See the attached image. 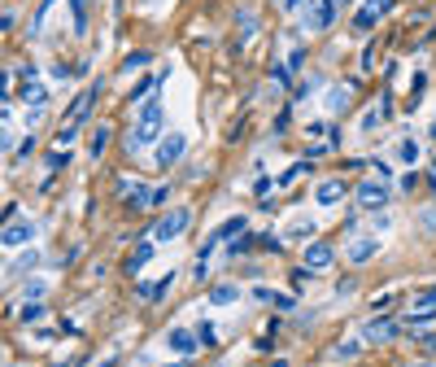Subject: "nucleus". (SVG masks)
Wrapping results in <instances>:
<instances>
[{"label": "nucleus", "instance_id": "36", "mask_svg": "<svg viewBox=\"0 0 436 367\" xmlns=\"http://www.w3.org/2000/svg\"><path fill=\"white\" fill-rule=\"evenodd\" d=\"M249 250H253V236H249V232H244V236H236V241L227 245V254H231V258H240V254H249Z\"/></svg>", "mask_w": 436, "mask_h": 367}, {"label": "nucleus", "instance_id": "25", "mask_svg": "<svg viewBox=\"0 0 436 367\" xmlns=\"http://www.w3.org/2000/svg\"><path fill=\"white\" fill-rule=\"evenodd\" d=\"M284 241H293V245H301V241H315V219H297L288 232H284Z\"/></svg>", "mask_w": 436, "mask_h": 367}, {"label": "nucleus", "instance_id": "22", "mask_svg": "<svg viewBox=\"0 0 436 367\" xmlns=\"http://www.w3.org/2000/svg\"><path fill=\"white\" fill-rule=\"evenodd\" d=\"M214 232L223 236V241H236V236H244V232H249V219H244V214H231V219H223V223L214 227Z\"/></svg>", "mask_w": 436, "mask_h": 367}, {"label": "nucleus", "instance_id": "39", "mask_svg": "<svg viewBox=\"0 0 436 367\" xmlns=\"http://www.w3.org/2000/svg\"><path fill=\"white\" fill-rule=\"evenodd\" d=\"M66 162H70V153H66V149H52V153H48V171L66 167Z\"/></svg>", "mask_w": 436, "mask_h": 367}, {"label": "nucleus", "instance_id": "28", "mask_svg": "<svg viewBox=\"0 0 436 367\" xmlns=\"http://www.w3.org/2000/svg\"><path fill=\"white\" fill-rule=\"evenodd\" d=\"M362 346H366L362 337H349V341H336V346H332V359H358V355H362Z\"/></svg>", "mask_w": 436, "mask_h": 367}, {"label": "nucleus", "instance_id": "38", "mask_svg": "<svg viewBox=\"0 0 436 367\" xmlns=\"http://www.w3.org/2000/svg\"><path fill=\"white\" fill-rule=\"evenodd\" d=\"M397 188H402V193H415V188H419V175H415V167H410V171H406L402 180H397Z\"/></svg>", "mask_w": 436, "mask_h": 367}, {"label": "nucleus", "instance_id": "49", "mask_svg": "<svg viewBox=\"0 0 436 367\" xmlns=\"http://www.w3.org/2000/svg\"><path fill=\"white\" fill-rule=\"evenodd\" d=\"M345 5H353V0H336V9H345Z\"/></svg>", "mask_w": 436, "mask_h": 367}, {"label": "nucleus", "instance_id": "27", "mask_svg": "<svg viewBox=\"0 0 436 367\" xmlns=\"http://www.w3.org/2000/svg\"><path fill=\"white\" fill-rule=\"evenodd\" d=\"M432 323H436V310H410V315H406V332H424Z\"/></svg>", "mask_w": 436, "mask_h": 367}, {"label": "nucleus", "instance_id": "18", "mask_svg": "<svg viewBox=\"0 0 436 367\" xmlns=\"http://www.w3.org/2000/svg\"><path fill=\"white\" fill-rule=\"evenodd\" d=\"M345 193H349L345 180H323V184L315 188V201H319V206H340V201H345Z\"/></svg>", "mask_w": 436, "mask_h": 367}, {"label": "nucleus", "instance_id": "9", "mask_svg": "<svg viewBox=\"0 0 436 367\" xmlns=\"http://www.w3.org/2000/svg\"><path fill=\"white\" fill-rule=\"evenodd\" d=\"M388 118H393V92L384 88V92H379V101H375L371 110L362 114V122H358V127H362V135H371V131H379V127H384Z\"/></svg>", "mask_w": 436, "mask_h": 367}, {"label": "nucleus", "instance_id": "17", "mask_svg": "<svg viewBox=\"0 0 436 367\" xmlns=\"http://www.w3.org/2000/svg\"><path fill=\"white\" fill-rule=\"evenodd\" d=\"M166 346L175 350V355H197V350H201V337H197L192 328H170Z\"/></svg>", "mask_w": 436, "mask_h": 367}, {"label": "nucleus", "instance_id": "41", "mask_svg": "<svg viewBox=\"0 0 436 367\" xmlns=\"http://www.w3.org/2000/svg\"><path fill=\"white\" fill-rule=\"evenodd\" d=\"M306 66V48H293V57H288V75H297Z\"/></svg>", "mask_w": 436, "mask_h": 367}, {"label": "nucleus", "instance_id": "33", "mask_svg": "<svg viewBox=\"0 0 436 367\" xmlns=\"http://www.w3.org/2000/svg\"><path fill=\"white\" fill-rule=\"evenodd\" d=\"M18 319H22V323H39V319H44V302H22Z\"/></svg>", "mask_w": 436, "mask_h": 367}, {"label": "nucleus", "instance_id": "44", "mask_svg": "<svg viewBox=\"0 0 436 367\" xmlns=\"http://www.w3.org/2000/svg\"><path fill=\"white\" fill-rule=\"evenodd\" d=\"M315 88H319V79H306V84H297V101H301V97H310Z\"/></svg>", "mask_w": 436, "mask_h": 367}, {"label": "nucleus", "instance_id": "19", "mask_svg": "<svg viewBox=\"0 0 436 367\" xmlns=\"http://www.w3.org/2000/svg\"><path fill=\"white\" fill-rule=\"evenodd\" d=\"M393 153H397V162H402V167H415V162L424 158V144H419L415 135L406 131V135H397V144H393Z\"/></svg>", "mask_w": 436, "mask_h": 367}, {"label": "nucleus", "instance_id": "53", "mask_svg": "<svg viewBox=\"0 0 436 367\" xmlns=\"http://www.w3.org/2000/svg\"><path fill=\"white\" fill-rule=\"evenodd\" d=\"M170 367H175V363H170Z\"/></svg>", "mask_w": 436, "mask_h": 367}, {"label": "nucleus", "instance_id": "26", "mask_svg": "<svg viewBox=\"0 0 436 367\" xmlns=\"http://www.w3.org/2000/svg\"><path fill=\"white\" fill-rule=\"evenodd\" d=\"M210 302H214V306H231V302H240V289H236V284H214V289H210Z\"/></svg>", "mask_w": 436, "mask_h": 367}, {"label": "nucleus", "instance_id": "3", "mask_svg": "<svg viewBox=\"0 0 436 367\" xmlns=\"http://www.w3.org/2000/svg\"><path fill=\"white\" fill-rule=\"evenodd\" d=\"M188 223H192V210H188V206H175V210H166V214L153 223V241H175V236H184Z\"/></svg>", "mask_w": 436, "mask_h": 367}, {"label": "nucleus", "instance_id": "30", "mask_svg": "<svg viewBox=\"0 0 436 367\" xmlns=\"http://www.w3.org/2000/svg\"><path fill=\"white\" fill-rule=\"evenodd\" d=\"M44 293H48V280H39V276L22 284V297H26V302H44Z\"/></svg>", "mask_w": 436, "mask_h": 367}, {"label": "nucleus", "instance_id": "48", "mask_svg": "<svg viewBox=\"0 0 436 367\" xmlns=\"http://www.w3.org/2000/svg\"><path fill=\"white\" fill-rule=\"evenodd\" d=\"M428 188L436 193V158H432V171H428Z\"/></svg>", "mask_w": 436, "mask_h": 367}, {"label": "nucleus", "instance_id": "12", "mask_svg": "<svg viewBox=\"0 0 436 367\" xmlns=\"http://www.w3.org/2000/svg\"><path fill=\"white\" fill-rule=\"evenodd\" d=\"M35 241V223L31 219H9L5 227V250H22V245Z\"/></svg>", "mask_w": 436, "mask_h": 367}, {"label": "nucleus", "instance_id": "1", "mask_svg": "<svg viewBox=\"0 0 436 367\" xmlns=\"http://www.w3.org/2000/svg\"><path fill=\"white\" fill-rule=\"evenodd\" d=\"M161 127H166V105H161V97H148L140 110H135V122L127 131V153H140V149L157 144Z\"/></svg>", "mask_w": 436, "mask_h": 367}, {"label": "nucleus", "instance_id": "51", "mask_svg": "<svg viewBox=\"0 0 436 367\" xmlns=\"http://www.w3.org/2000/svg\"><path fill=\"white\" fill-rule=\"evenodd\" d=\"M432 135H436V118H432Z\"/></svg>", "mask_w": 436, "mask_h": 367}, {"label": "nucleus", "instance_id": "35", "mask_svg": "<svg viewBox=\"0 0 436 367\" xmlns=\"http://www.w3.org/2000/svg\"><path fill=\"white\" fill-rule=\"evenodd\" d=\"M253 31H257L253 13H249V9H240V44H244V39H253Z\"/></svg>", "mask_w": 436, "mask_h": 367}, {"label": "nucleus", "instance_id": "8", "mask_svg": "<svg viewBox=\"0 0 436 367\" xmlns=\"http://www.w3.org/2000/svg\"><path fill=\"white\" fill-rule=\"evenodd\" d=\"M97 97H101V79L92 88H83L75 97V105H70V114H66V127H75V131H83V122H88V114H92V105H97Z\"/></svg>", "mask_w": 436, "mask_h": 367}, {"label": "nucleus", "instance_id": "40", "mask_svg": "<svg viewBox=\"0 0 436 367\" xmlns=\"http://www.w3.org/2000/svg\"><path fill=\"white\" fill-rule=\"evenodd\" d=\"M388 223H393V219H388L384 210H379V214H371V236H375V232H388Z\"/></svg>", "mask_w": 436, "mask_h": 367}, {"label": "nucleus", "instance_id": "11", "mask_svg": "<svg viewBox=\"0 0 436 367\" xmlns=\"http://www.w3.org/2000/svg\"><path fill=\"white\" fill-rule=\"evenodd\" d=\"M375 254H379V236H353V241L345 245V258H349L353 267H366Z\"/></svg>", "mask_w": 436, "mask_h": 367}, {"label": "nucleus", "instance_id": "45", "mask_svg": "<svg viewBox=\"0 0 436 367\" xmlns=\"http://www.w3.org/2000/svg\"><path fill=\"white\" fill-rule=\"evenodd\" d=\"M166 197H170V188H153V201H148V206H166Z\"/></svg>", "mask_w": 436, "mask_h": 367}, {"label": "nucleus", "instance_id": "42", "mask_svg": "<svg viewBox=\"0 0 436 367\" xmlns=\"http://www.w3.org/2000/svg\"><path fill=\"white\" fill-rule=\"evenodd\" d=\"M275 184H279V180H257V184H253V193L266 201V197H270V188H275Z\"/></svg>", "mask_w": 436, "mask_h": 367}, {"label": "nucleus", "instance_id": "29", "mask_svg": "<svg viewBox=\"0 0 436 367\" xmlns=\"http://www.w3.org/2000/svg\"><path fill=\"white\" fill-rule=\"evenodd\" d=\"M148 62H153V53H148V48H135V53H127V57H122V75H131V70H144Z\"/></svg>", "mask_w": 436, "mask_h": 367}, {"label": "nucleus", "instance_id": "14", "mask_svg": "<svg viewBox=\"0 0 436 367\" xmlns=\"http://www.w3.org/2000/svg\"><path fill=\"white\" fill-rule=\"evenodd\" d=\"M332 263H336V250H332L327 241H310V245H306V267H310V271H327Z\"/></svg>", "mask_w": 436, "mask_h": 367}, {"label": "nucleus", "instance_id": "15", "mask_svg": "<svg viewBox=\"0 0 436 367\" xmlns=\"http://www.w3.org/2000/svg\"><path fill=\"white\" fill-rule=\"evenodd\" d=\"M170 284H175V276L166 271L161 280H144V284H135V293H140V302H148V306H153V302H161V297L170 293Z\"/></svg>", "mask_w": 436, "mask_h": 367}, {"label": "nucleus", "instance_id": "32", "mask_svg": "<svg viewBox=\"0 0 436 367\" xmlns=\"http://www.w3.org/2000/svg\"><path fill=\"white\" fill-rule=\"evenodd\" d=\"M310 171V158H301V162H293V167L288 171H284L279 175V188H288V184H297V180H301V175Z\"/></svg>", "mask_w": 436, "mask_h": 367}, {"label": "nucleus", "instance_id": "34", "mask_svg": "<svg viewBox=\"0 0 436 367\" xmlns=\"http://www.w3.org/2000/svg\"><path fill=\"white\" fill-rule=\"evenodd\" d=\"M31 267H39V254H35V250H26V254H18V263L9 267V276H18V271H31Z\"/></svg>", "mask_w": 436, "mask_h": 367}, {"label": "nucleus", "instance_id": "52", "mask_svg": "<svg viewBox=\"0 0 436 367\" xmlns=\"http://www.w3.org/2000/svg\"><path fill=\"white\" fill-rule=\"evenodd\" d=\"M52 367H61V363H52Z\"/></svg>", "mask_w": 436, "mask_h": 367}, {"label": "nucleus", "instance_id": "46", "mask_svg": "<svg viewBox=\"0 0 436 367\" xmlns=\"http://www.w3.org/2000/svg\"><path fill=\"white\" fill-rule=\"evenodd\" d=\"M52 79H70V66H66V62H52Z\"/></svg>", "mask_w": 436, "mask_h": 367}, {"label": "nucleus", "instance_id": "31", "mask_svg": "<svg viewBox=\"0 0 436 367\" xmlns=\"http://www.w3.org/2000/svg\"><path fill=\"white\" fill-rule=\"evenodd\" d=\"M70 13H75V35H88V0H70Z\"/></svg>", "mask_w": 436, "mask_h": 367}, {"label": "nucleus", "instance_id": "37", "mask_svg": "<svg viewBox=\"0 0 436 367\" xmlns=\"http://www.w3.org/2000/svg\"><path fill=\"white\" fill-rule=\"evenodd\" d=\"M197 337H201V346H214L218 341V332H214V323L206 319V323H197Z\"/></svg>", "mask_w": 436, "mask_h": 367}, {"label": "nucleus", "instance_id": "21", "mask_svg": "<svg viewBox=\"0 0 436 367\" xmlns=\"http://www.w3.org/2000/svg\"><path fill=\"white\" fill-rule=\"evenodd\" d=\"M118 188H122V197H127V206H131V210H144L148 201H153V193H148V184H140V180H131V184L122 180Z\"/></svg>", "mask_w": 436, "mask_h": 367}, {"label": "nucleus", "instance_id": "43", "mask_svg": "<svg viewBox=\"0 0 436 367\" xmlns=\"http://www.w3.org/2000/svg\"><path fill=\"white\" fill-rule=\"evenodd\" d=\"M35 153V135H26V140L18 144V153H13V158H31Z\"/></svg>", "mask_w": 436, "mask_h": 367}, {"label": "nucleus", "instance_id": "2", "mask_svg": "<svg viewBox=\"0 0 436 367\" xmlns=\"http://www.w3.org/2000/svg\"><path fill=\"white\" fill-rule=\"evenodd\" d=\"M353 201H358V210H366V214H379L393 201V188H388V180H362L358 188H353Z\"/></svg>", "mask_w": 436, "mask_h": 367}, {"label": "nucleus", "instance_id": "23", "mask_svg": "<svg viewBox=\"0 0 436 367\" xmlns=\"http://www.w3.org/2000/svg\"><path fill=\"white\" fill-rule=\"evenodd\" d=\"M105 149H109V122H97V131L88 135V158L97 162V158L105 153Z\"/></svg>", "mask_w": 436, "mask_h": 367}, {"label": "nucleus", "instance_id": "20", "mask_svg": "<svg viewBox=\"0 0 436 367\" xmlns=\"http://www.w3.org/2000/svg\"><path fill=\"white\" fill-rule=\"evenodd\" d=\"M153 254H157V241H140L131 250V258H127V276H140V271L153 263Z\"/></svg>", "mask_w": 436, "mask_h": 367}, {"label": "nucleus", "instance_id": "6", "mask_svg": "<svg viewBox=\"0 0 436 367\" xmlns=\"http://www.w3.org/2000/svg\"><path fill=\"white\" fill-rule=\"evenodd\" d=\"M332 22H336V0H310V9H306V18H301L306 31L310 35H323Z\"/></svg>", "mask_w": 436, "mask_h": 367}, {"label": "nucleus", "instance_id": "50", "mask_svg": "<svg viewBox=\"0 0 436 367\" xmlns=\"http://www.w3.org/2000/svg\"><path fill=\"white\" fill-rule=\"evenodd\" d=\"M410 367H436V363H410Z\"/></svg>", "mask_w": 436, "mask_h": 367}, {"label": "nucleus", "instance_id": "7", "mask_svg": "<svg viewBox=\"0 0 436 367\" xmlns=\"http://www.w3.org/2000/svg\"><path fill=\"white\" fill-rule=\"evenodd\" d=\"M393 9V0H362V5H358V13H353V31H358V35H366V31H371V26H379V22H384V13Z\"/></svg>", "mask_w": 436, "mask_h": 367}, {"label": "nucleus", "instance_id": "5", "mask_svg": "<svg viewBox=\"0 0 436 367\" xmlns=\"http://www.w3.org/2000/svg\"><path fill=\"white\" fill-rule=\"evenodd\" d=\"M402 332H406L402 323H397V319H384V315H375V319L362 323V341H366V346H388V341H397Z\"/></svg>", "mask_w": 436, "mask_h": 367}, {"label": "nucleus", "instance_id": "10", "mask_svg": "<svg viewBox=\"0 0 436 367\" xmlns=\"http://www.w3.org/2000/svg\"><path fill=\"white\" fill-rule=\"evenodd\" d=\"M22 105H31V110H44L48 105V92L35 79V66H22Z\"/></svg>", "mask_w": 436, "mask_h": 367}, {"label": "nucleus", "instance_id": "24", "mask_svg": "<svg viewBox=\"0 0 436 367\" xmlns=\"http://www.w3.org/2000/svg\"><path fill=\"white\" fill-rule=\"evenodd\" d=\"M52 5H57V0H39V5H35V13H31V22H26V35H39V31H44V22H48V13H52Z\"/></svg>", "mask_w": 436, "mask_h": 367}, {"label": "nucleus", "instance_id": "4", "mask_svg": "<svg viewBox=\"0 0 436 367\" xmlns=\"http://www.w3.org/2000/svg\"><path fill=\"white\" fill-rule=\"evenodd\" d=\"M184 153H188V135L184 131H170V135H161V140H157L153 162H157V171H170V167H179Z\"/></svg>", "mask_w": 436, "mask_h": 367}, {"label": "nucleus", "instance_id": "47", "mask_svg": "<svg viewBox=\"0 0 436 367\" xmlns=\"http://www.w3.org/2000/svg\"><path fill=\"white\" fill-rule=\"evenodd\" d=\"M301 5H306V0H284V5H279V9H284V13H297V9H301Z\"/></svg>", "mask_w": 436, "mask_h": 367}, {"label": "nucleus", "instance_id": "16", "mask_svg": "<svg viewBox=\"0 0 436 367\" xmlns=\"http://www.w3.org/2000/svg\"><path fill=\"white\" fill-rule=\"evenodd\" d=\"M349 101H353V88H345V84H332V88L323 92V110L327 114H345Z\"/></svg>", "mask_w": 436, "mask_h": 367}, {"label": "nucleus", "instance_id": "13", "mask_svg": "<svg viewBox=\"0 0 436 367\" xmlns=\"http://www.w3.org/2000/svg\"><path fill=\"white\" fill-rule=\"evenodd\" d=\"M166 75H170V66H166V70H157V75H144L140 79V84H135L131 88V97H127V105H144L148 97H153V92L161 88V84H166Z\"/></svg>", "mask_w": 436, "mask_h": 367}]
</instances>
